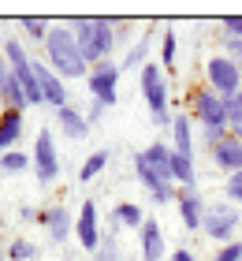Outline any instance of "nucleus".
<instances>
[{"instance_id": "nucleus-1", "label": "nucleus", "mask_w": 242, "mask_h": 261, "mask_svg": "<svg viewBox=\"0 0 242 261\" xmlns=\"http://www.w3.org/2000/svg\"><path fill=\"white\" fill-rule=\"evenodd\" d=\"M41 60L64 82L90 75V64H86V56H82L78 41H75V30H71L67 22H52V30H48V38H45V56Z\"/></svg>"}, {"instance_id": "nucleus-2", "label": "nucleus", "mask_w": 242, "mask_h": 261, "mask_svg": "<svg viewBox=\"0 0 242 261\" xmlns=\"http://www.w3.org/2000/svg\"><path fill=\"white\" fill-rule=\"evenodd\" d=\"M67 27L75 30V41L90 67L112 60V53H116V22L112 19H71Z\"/></svg>"}, {"instance_id": "nucleus-3", "label": "nucleus", "mask_w": 242, "mask_h": 261, "mask_svg": "<svg viewBox=\"0 0 242 261\" xmlns=\"http://www.w3.org/2000/svg\"><path fill=\"white\" fill-rule=\"evenodd\" d=\"M142 97L145 105H149V116H153V123L156 127H172V109H168V75H164V67L149 60L142 67Z\"/></svg>"}, {"instance_id": "nucleus-4", "label": "nucleus", "mask_w": 242, "mask_h": 261, "mask_svg": "<svg viewBox=\"0 0 242 261\" xmlns=\"http://www.w3.org/2000/svg\"><path fill=\"white\" fill-rule=\"evenodd\" d=\"M205 86H209L216 97L231 101L235 93H242V71H238V64L231 60V56H224V53L209 56V60H205Z\"/></svg>"}, {"instance_id": "nucleus-5", "label": "nucleus", "mask_w": 242, "mask_h": 261, "mask_svg": "<svg viewBox=\"0 0 242 261\" xmlns=\"http://www.w3.org/2000/svg\"><path fill=\"white\" fill-rule=\"evenodd\" d=\"M238 224H242V213H238V205H231V201H216V205H205L201 231L209 235L212 243H220V246L235 243Z\"/></svg>"}, {"instance_id": "nucleus-6", "label": "nucleus", "mask_w": 242, "mask_h": 261, "mask_svg": "<svg viewBox=\"0 0 242 261\" xmlns=\"http://www.w3.org/2000/svg\"><path fill=\"white\" fill-rule=\"evenodd\" d=\"M186 109L198 127H227V101L216 97L209 86H194L186 97Z\"/></svg>"}, {"instance_id": "nucleus-7", "label": "nucleus", "mask_w": 242, "mask_h": 261, "mask_svg": "<svg viewBox=\"0 0 242 261\" xmlns=\"http://www.w3.org/2000/svg\"><path fill=\"white\" fill-rule=\"evenodd\" d=\"M119 75L123 67L119 60H104V64H93L90 75H86V86H90V101H101L104 109H112L119 101Z\"/></svg>"}, {"instance_id": "nucleus-8", "label": "nucleus", "mask_w": 242, "mask_h": 261, "mask_svg": "<svg viewBox=\"0 0 242 261\" xmlns=\"http://www.w3.org/2000/svg\"><path fill=\"white\" fill-rule=\"evenodd\" d=\"M34 175H38V183L41 187H52L56 183V175H60V149H56V138H52V130L41 127L38 130V142H34Z\"/></svg>"}, {"instance_id": "nucleus-9", "label": "nucleus", "mask_w": 242, "mask_h": 261, "mask_svg": "<svg viewBox=\"0 0 242 261\" xmlns=\"http://www.w3.org/2000/svg\"><path fill=\"white\" fill-rule=\"evenodd\" d=\"M135 175H138V183L149 191V198H153V205H175V194H179V187L172 183V179H164L156 168H149L138 153H135Z\"/></svg>"}, {"instance_id": "nucleus-10", "label": "nucleus", "mask_w": 242, "mask_h": 261, "mask_svg": "<svg viewBox=\"0 0 242 261\" xmlns=\"http://www.w3.org/2000/svg\"><path fill=\"white\" fill-rule=\"evenodd\" d=\"M75 235H78V246L82 250L97 254V246H101L104 231H101V217H97V201H82L78 205V217H75Z\"/></svg>"}, {"instance_id": "nucleus-11", "label": "nucleus", "mask_w": 242, "mask_h": 261, "mask_svg": "<svg viewBox=\"0 0 242 261\" xmlns=\"http://www.w3.org/2000/svg\"><path fill=\"white\" fill-rule=\"evenodd\" d=\"M34 79H38V86H41L45 105H52V109H64V105H71V101H67V86H64V79H60L45 60H38V56H34Z\"/></svg>"}, {"instance_id": "nucleus-12", "label": "nucleus", "mask_w": 242, "mask_h": 261, "mask_svg": "<svg viewBox=\"0 0 242 261\" xmlns=\"http://www.w3.org/2000/svg\"><path fill=\"white\" fill-rule=\"evenodd\" d=\"M38 224H41V228L48 231V239H52L56 246H64V243H67V235L75 231V220H71L67 205H45Z\"/></svg>"}, {"instance_id": "nucleus-13", "label": "nucleus", "mask_w": 242, "mask_h": 261, "mask_svg": "<svg viewBox=\"0 0 242 261\" xmlns=\"http://www.w3.org/2000/svg\"><path fill=\"white\" fill-rule=\"evenodd\" d=\"M175 209H179V220L186 224V231H201L205 201H201L198 191H183V187H179V194H175Z\"/></svg>"}, {"instance_id": "nucleus-14", "label": "nucleus", "mask_w": 242, "mask_h": 261, "mask_svg": "<svg viewBox=\"0 0 242 261\" xmlns=\"http://www.w3.org/2000/svg\"><path fill=\"white\" fill-rule=\"evenodd\" d=\"M212 153V164L220 168L224 175H235V172H242V142L235 138V135H227L216 149H209Z\"/></svg>"}, {"instance_id": "nucleus-15", "label": "nucleus", "mask_w": 242, "mask_h": 261, "mask_svg": "<svg viewBox=\"0 0 242 261\" xmlns=\"http://www.w3.org/2000/svg\"><path fill=\"white\" fill-rule=\"evenodd\" d=\"M138 243H142V261H164V231L153 217H145L142 231H138Z\"/></svg>"}, {"instance_id": "nucleus-16", "label": "nucleus", "mask_w": 242, "mask_h": 261, "mask_svg": "<svg viewBox=\"0 0 242 261\" xmlns=\"http://www.w3.org/2000/svg\"><path fill=\"white\" fill-rule=\"evenodd\" d=\"M56 123L60 130H64L67 138H86L90 135V120H86V112H78L75 105H64V109H56Z\"/></svg>"}, {"instance_id": "nucleus-17", "label": "nucleus", "mask_w": 242, "mask_h": 261, "mask_svg": "<svg viewBox=\"0 0 242 261\" xmlns=\"http://www.w3.org/2000/svg\"><path fill=\"white\" fill-rule=\"evenodd\" d=\"M172 149L183 153V157H194V120L186 112L172 116Z\"/></svg>"}, {"instance_id": "nucleus-18", "label": "nucleus", "mask_w": 242, "mask_h": 261, "mask_svg": "<svg viewBox=\"0 0 242 261\" xmlns=\"http://www.w3.org/2000/svg\"><path fill=\"white\" fill-rule=\"evenodd\" d=\"M138 157L149 164V168H156L164 175V179H172V157H175V149L172 146H164V142H153V146H145V149H138ZM175 183V179H172Z\"/></svg>"}, {"instance_id": "nucleus-19", "label": "nucleus", "mask_w": 242, "mask_h": 261, "mask_svg": "<svg viewBox=\"0 0 242 261\" xmlns=\"http://www.w3.org/2000/svg\"><path fill=\"white\" fill-rule=\"evenodd\" d=\"M22 127H26V116H22V112H15V109H4V112H0V153H8V149L19 142Z\"/></svg>"}, {"instance_id": "nucleus-20", "label": "nucleus", "mask_w": 242, "mask_h": 261, "mask_svg": "<svg viewBox=\"0 0 242 261\" xmlns=\"http://www.w3.org/2000/svg\"><path fill=\"white\" fill-rule=\"evenodd\" d=\"M149 49H153V34H142L135 45H127V53H123V60H119V67H123V71H142L145 64H149Z\"/></svg>"}, {"instance_id": "nucleus-21", "label": "nucleus", "mask_w": 242, "mask_h": 261, "mask_svg": "<svg viewBox=\"0 0 242 261\" xmlns=\"http://www.w3.org/2000/svg\"><path fill=\"white\" fill-rule=\"evenodd\" d=\"M172 179H175V187H183V191H198V168H194V157L175 153V157H172Z\"/></svg>"}, {"instance_id": "nucleus-22", "label": "nucleus", "mask_w": 242, "mask_h": 261, "mask_svg": "<svg viewBox=\"0 0 242 261\" xmlns=\"http://www.w3.org/2000/svg\"><path fill=\"white\" fill-rule=\"evenodd\" d=\"M112 224H116V228H135V231H142L145 213H142V205H135V201H119V205L112 209Z\"/></svg>"}, {"instance_id": "nucleus-23", "label": "nucleus", "mask_w": 242, "mask_h": 261, "mask_svg": "<svg viewBox=\"0 0 242 261\" xmlns=\"http://www.w3.org/2000/svg\"><path fill=\"white\" fill-rule=\"evenodd\" d=\"M26 168H34V157H30V153H22V149H8V153H0V172H8V175H22Z\"/></svg>"}, {"instance_id": "nucleus-24", "label": "nucleus", "mask_w": 242, "mask_h": 261, "mask_svg": "<svg viewBox=\"0 0 242 261\" xmlns=\"http://www.w3.org/2000/svg\"><path fill=\"white\" fill-rule=\"evenodd\" d=\"M108 157H112V153H108V149H97V153H90V157L82 161V168H78V183H93L97 175L104 172Z\"/></svg>"}, {"instance_id": "nucleus-25", "label": "nucleus", "mask_w": 242, "mask_h": 261, "mask_svg": "<svg viewBox=\"0 0 242 261\" xmlns=\"http://www.w3.org/2000/svg\"><path fill=\"white\" fill-rule=\"evenodd\" d=\"M175 60H179V38H175V30H164L160 34V67L164 71L175 67Z\"/></svg>"}, {"instance_id": "nucleus-26", "label": "nucleus", "mask_w": 242, "mask_h": 261, "mask_svg": "<svg viewBox=\"0 0 242 261\" xmlns=\"http://www.w3.org/2000/svg\"><path fill=\"white\" fill-rule=\"evenodd\" d=\"M116 231H119L116 224H112V231H104V239H101V246H97L93 261H119V235Z\"/></svg>"}, {"instance_id": "nucleus-27", "label": "nucleus", "mask_w": 242, "mask_h": 261, "mask_svg": "<svg viewBox=\"0 0 242 261\" xmlns=\"http://www.w3.org/2000/svg\"><path fill=\"white\" fill-rule=\"evenodd\" d=\"M19 27H22V34H26V38H34V41L45 45L48 30H52V22H48V19H19Z\"/></svg>"}, {"instance_id": "nucleus-28", "label": "nucleus", "mask_w": 242, "mask_h": 261, "mask_svg": "<svg viewBox=\"0 0 242 261\" xmlns=\"http://www.w3.org/2000/svg\"><path fill=\"white\" fill-rule=\"evenodd\" d=\"M8 257H11V261H34V257H38V246H34L30 239H11Z\"/></svg>"}, {"instance_id": "nucleus-29", "label": "nucleus", "mask_w": 242, "mask_h": 261, "mask_svg": "<svg viewBox=\"0 0 242 261\" xmlns=\"http://www.w3.org/2000/svg\"><path fill=\"white\" fill-rule=\"evenodd\" d=\"M224 194H227V201H231V205H242V172L224 175Z\"/></svg>"}, {"instance_id": "nucleus-30", "label": "nucleus", "mask_w": 242, "mask_h": 261, "mask_svg": "<svg viewBox=\"0 0 242 261\" xmlns=\"http://www.w3.org/2000/svg\"><path fill=\"white\" fill-rule=\"evenodd\" d=\"M227 135H231V127H201V142H205L209 149H216Z\"/></svg>"}, {"instance_id": "nucleus-31", "label": "nucleus", "mask_w": 242, "mask_h": 261, "mask_svg": "<svg viewBox=\"0 0 242 261\" xmlns=\"http://www.w3.org/2000/svg\"><path fill=\"white\" fill-rule=\"evenodd\" d=\"M227 127H231V130L242 127V93H235V97L227 101Z\"/></svg>"}, {"instance_id": "nucleus-32", "label": "nucleus", "mask_w": 242, "mask_h": 261, "mask_svg": "<svg viewBox=\"0 0 242 261\" xmlns=\"http://www.w3.org/2000/svg\"><path fill=\"white\" fill-rule=\"evenodd\" d=\"M112 22H116V49H119V45H127L135 38V22L130 19H112Z\"/></svg>"}, {"instance_id": "nucleus-33", "label": "nucleus", "mask_w": 242, "mask_h": 261, "mask_svg": "<svg viewBox=\"0 0 242 261\" xmlns=\"http://www.w3.org/2000/svg\"><path fill=\"white\" fill-rule=\"evenodd\" d=\"M220 27H224V38L242 41V15H227V19H220Z\"/></svg>"}, {"instance_id": "nucleus-34", "label": "nucleus", "mask_w": 242, "mask_h": 261, "mask_svg": "<svg viewBox=\"0 0 242 261\" xmlns=\"http://www.w3.org/2000/svg\"><path fill=\"white\" fill-rule=\"evenodd\" d=\"M212 261H242V243H227V246H220Z\"/></svg>"}, {"instance_id": "nucleus-35", "label": "nucleus", "mask_w": 242, "mask_h": 261, "mask_svg": "<svg viewBox=\"0 0 242 261\" xmlns=\"http://www.w3.org/2000/svg\"><path fill=\"white\" fill-rule=\"evenodd\" d=\"M8 82H11V67H8V56L0 53V101H4V90H8Z\"/></svg>"}, {"instance_id": "nucleus-36", "label": "nucleus", "mask_w": 242, "mask_h": 261, "mask_svg": "<svg viewBox=\"0 0 242 261\" xmlns=\"http://www.w3.org/2000/svg\"><path fill=\"white\" fill-rule=\"evenodd\" d=\"M104 112H108V109H104L101 101H90V109H86V120H90V123H101V116H104Z\"/></svg>"}, {"instance_id": "nucleus-37", "label": "nucleus", "mask_w": 242, "mask_h": 261, "mask_svg": "<svg viewBox=\"0 0 242 261\" xmlns=\"http://www.w3.org/2000/svg\"><path fill=\"white\" fill-rule=\"evenodd\" d=\"M19 220H26V224H38V220H41V209H34V205H22V209H19Z\"/></svg>"}, {"instance_id": "nucleus-38", "label": "nucleus", "mask_w": 242, "mask_h": 261, "mask_svg": "<svg viewBox=\"0 0 242 261\" xmlns=\"http://www.w3.org/2000/svg\"><path fill=\"white\" fill-rule=\"evenodd\" d=\"M168 261H198V257H194V250H186V246H179V250H175L172 257H168Z\"/></svg>"}, {"instance_id": "nucleus-39", "label": "nucleus", "mask_w": 242, "mask_h": 261, "mask_svg": "<svg viewBox=\"0 0 242 261\" xmlns=\"http://www.w3.org/2000/svg\"><path fill=\"white\" fill-rule=\"evenodd\" d=\"M231 135H235V138H238V142H242V127H238V130H231Z\"/></svg>"}, {"instance_id": "nucleus-40", "label": "nucleus", "mask_w": 242, "mask_h": 261, "mask_svg": "<svg viewBox=\"0 0 242 261\" xmlns=\"http://www.w3.org/2000/svg\"><path fill=\"white\" fill-rule=\"evenodd\" d=\"M235 64H238V71H242V53H238V56H235Z\"/></svg>"}, {"instance_id": "nucleus-41", "label": "nucleus", "mask_w": 242, "mask_h": 261, "mask_svg": "<svg viewBox=\"0 0 242 261\" xmlns=\"http://www.w3.org/2000/svg\"><path fill=\"white\" fill-rule=\"evenodd\" d=\"M0 261H4V254H0Z\"/></svg>"}]
</instances>
